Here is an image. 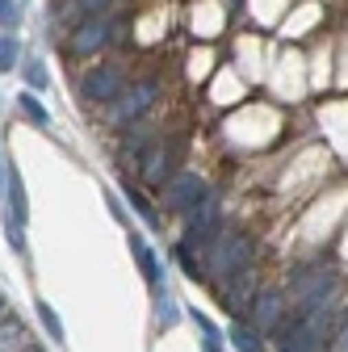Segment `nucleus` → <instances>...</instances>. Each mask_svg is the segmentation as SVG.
I'll use <instances>...</instances> for the list:
<instances>
[{
	"instance_id": "aec40b11",
	"label": "nucleus",
	"mask_w": 348,
	"mask_h": 352,
	"mask_svg": "<svg viewBox=\"0 0 348 352\" xmlns=\"http://www.w3.org/2000/svg\"><path fill=\"white\" fill-rule=\"evenodd\" d=\"M160 323H177V302H172V294L160 289Z\"/></svg>"
},
{
	"instance_id": "f257e3e1",
	"label": "nucleus",
	"mask_w": 348,
	"mask_h": 352,
	"mask_svg": "<svg viewBox=\"0 0 348 352\" xmlns=\"http://www.w3.org/2000/svg\"><path fill=\"white\" fill-rule=\"evenodd\" d=\"M336 294V269H327V264H311V269H298L290 277V289H285V302H294L302 315L319 311V306H327Z\"/></svg>"
},
{
	"instance_id": "f3484780",
	"label": "nucleus",
	"mask_w": 348,
	"mask_h": 352,
	"mask_svg": "<svg viewBox=\"0 0 348 352\" xmlns=\"http://www.w3.org/2000/svg\"><path fill=\"white\" fill-rule=\"evenodd\" d=\"M147 139H151V130H147V126H135V135H126V147H122V151H126V155H130V151L139 155V151L147 147Z\"/></svg>"
},
{
	"instance_id": "423d86ee",
	"label": "nucleus",
	"mask_w": 348,
	"mask_h": 352,
	"mask_svg": "<svg viewBox=\"0 0 348 352\" xmlns=\"http://www.w3.org/2000/svg\"><path fill=\"white\" fill-rule=\"evenodd\" d=\"M155 93H160V80H139L135 88H126V93L113 101V122H135L139 113H147Z\"/></svg>"
},
{
	"instance_id": "412c9836",
	"label": "nucleus",
	"mask_w": 348,
	"mask_h": 352,
	"mask_svg": "<svg viewBox=\"0 0 348 352\" xmlns=\"http://www.w3.org/2000/svg\"><path fill=\"white\" fill-rule=\"evenodd\" d=\"M126 197H130V206H135V210H139V214L147 218V223H155V214H151V206H147V201H143V197L135 193V185H126Z\"/></svg>"
},
{
	"instance_id": "b1692460",
	"label": "nucleus",
	"mask_w": 348,
	"mask_h": 352,
	"mask_svg": "<svg viewBox=\"0 0 348 352\" xmlns=\"http://www.w3.org/2000/svg\"><path fill=\"white\" fill-rule=\"evenodd\" d=\"M105 5H109V0H76V9H84V13H93V17H97V13H101Z\"/></svg>"
},
{
	"instance_id": "5701e85b",
	"label": "nucleus",
	"mask_w": 348,
	"mask_h": 352,
	"mask_svg": "<svg viewBox=\"0 0 348 352\" xmlns=\"http://www.w3.org/2000/svg\"><path fill=\"white\" fill-rule=\"evenodd\" d=\"M0 21H5V25L17 21V5H13V0H0Z\"/></svg>"
},
{
	"instance_id": "ddd939ff",
	"label": "nucleus",
	"mask_w": 348,
	"mask_h": 352,
	"mask_svg": "<svg viewBox=\"0 0 348 352\" xmlns=\"http://www.w3.org/2000/svg\"><path fill=\"white\" fill-rule=\"evenodd\" d=\"M34 311H38V319H42V327H47V331H51V340H63V323H59V315L51 311V306H47V302H38V306H34Z\"/></svg>"
},
{
	"instance_id": "9d476101",
	"label": "nucleus",
	"mask_w": 348,
	"mask_h": 352,
	"mask_svg": "<svg viewBox=\"0 0 348 352\" xmlns=\"http://www.w3.org/2000/svg\"><path fill=\"white\" fill-rule=\"evenodd\" d=\"M256 294H260V289H256V273L248 269V273H239V277L223 289V302L231 306V311H243L248 302H256Z\"/></svg>"
},
{
	"instance_id": "2eb2a0df",
	"label": "nucleus",
	"mask_w": 348,
	"mask_h": 352,
	"mask_svg": "<svg viewBox=\"0 0 348 352\" xmlns=\"http://www.w3.org/2000/svg\"><path fill=\"white\" fill-rule=\"evenodd\" d=\"M25 84H30V88H38V93H42V88H47V84H51V76H47V67H42L38 59H34V63H25Z\"/></svg>"
},
{
	"instance_id": "4468645a",
	"label": "nucleus",
	"mask_w": 348,
	"mask_h": 352,
	"mask_svg": "<svg viewBox=\"0 0 348 352\" xmlns=\"http://www.w3.org/2000/svg\"><path fill=\"white\" fill-rule=\"evenodd\" d=\"M17 38L13 34H5V38H0V72H9V67H17Z\"/></svg>"
},
{
	"instance_id": "0eeeda50",
	"label": "nucleus",
	"mask_w": 348,
	"mask_h": 352,
	"mask_svg": "<svg viewBox=\"0 0 348 352\" xmlns=\"http://www.w3.org/2000/svg\"><path fill=\"white\" fill-rule=\"evenodd\" d=\"M285 319V294L281 289H260L252 302V323L256 331H277Z\"/></svg>"
},
{
	"instance_id": "6ab92c4d",
	"label": "nucleus",
	"mask_w": 348,
	"mask_h": 352,
	"mask_svg": "<svg viewBox=\"0 0 348 352\" xmlns=\"http://www.w3.org/2000/svg\"><path fill=\"white\" fill-rule=\"evenodd\" d=\"M21 109H25V113H30L38 126H47V122H51V113L42 109V101H38V97H21Z\"/></svg>"
},
{
	"instance_id": "39448f33",
	"label": "nucleus",
	"mask_w": 348,
	"mask_h": 352,
	"mask_svg": "<svg viewBox=\"0 0 348 352\" xmlns=\"http://www.w3.org/2000/svg\"><path fill=\"white\" fill-rule=\"evenodd\" d=\"M118 34V21H109V17H89L84 25H76V34H72V51L76 55H97L105 42Z\"/></svg>"
},
{
	"instance_id": "4be33fe9",
	"label": "nucleus",
	"mask_w": 348,
	"mask_h": 352,
	"mask_svg": "<svg viewBox=\"0 0 348 352\" xmlns=\"http://www.w3.org/2000/svg\"><path fill=\"white\" fill-rule=\"evenodd\" d=\"M331 352H348V319L336 327V336H331Z\"/></svg>"
},
{
	"instance_id": "1a4fd4ad",
	"label": "nucleus",
	"mask_w": 348,
	"mask_h": 352,
	"mask_svg": "<svg viewBox=\"0 0 348 352\" xmlns=\"http://www.w3.org/2000/svg\"><path fill=\"white\" fill-rule=\"evenodd\" d=\"M281 352H323V340L311 331L307 319H298V323L281 336Z\"/></svg>"
},
{
	"instance_id": "393cba45",
	"label": "nucleus",
	"mask_w": 348,
	"mask_h": 352,
	"mask_svg": "<svg viewBox=\"0 0 348 352\" xmlns=\"http://www.w3.org/2000/svg\"><path fill=\"white\" fill-rule=\"evenodd\" d=\"M0 315H5V294H0Z\"/></svg>"
},
{
	"instance_id": "7ed1b4c3",
	"label": "nucleus",
	"mask_w": 348,
	"mask_h": 352,
	"mask_svg": "<svg viewBox=\"0 0 348 352\" xmlns=\"http://www.w3.org/2000/svg\"><path fill=\"white\" fill-rule=\"evenodd\" d=\"M80 93L89 97V101H101V105H113L122 93H126V72L118 67V63H101V67H93L89 76H84V84H80Z\"/></svg>"
},
{
	"instance_id": "dca6fc26",
	"label": "nucleus",
	"mask_w": 348,
	"mask_h": 352,
	"mask_svg": "<svg viewBox=\"0 0 348 352\" xmlns=\"http://www.w3.org/2000/svg\"><path fill=\"white\" fill-rule=\"evenodd\" d=\"M231 340H235V348H239V352H260V340L252 336V327H235V331H231Z\"/></svg>"
},
{
	"instance_id": "f8f14e48",
	"label": "nucleus",
	"mask_w": 348,
	"mask_h": 352,
	"mask_svg": "<svg viewBox=\"0 0 348 352\" xmlns=\"http://www.w3.org/2000/svg\"><path fill=\"white\" fill-rule=\"evenodd\" d=\"M130 248H135V256H139V264H143V277H147L151 285H160V277H164V273H160V260H155V252H151V248H147L139 235L130 239Z\"/></svg>"
},
{
	"instance_id": "6e6552de",
	"label": "nucleus",
	"mask_w": 348,
	"mask_h": 352,
	"mask_svg": "<svg viewBox=\"0 0 348 352\" xmlns=\"http://www.w3.org/2000/svg\"><path fill=\"white\" fill-rule=\"evenodd\" d=\"M164 189H168V206H172V210H193L202 197H210L206 181H202V176H193V172L172 176V181H168Z\"/></svg>"
},
{
	"instance_id": "20e7f679",
	"label": "nucleus",
	"mask_w": 348,
	"mask_h": 352,
	"mask_svg": "<svg viewBox=\"0 0 348 352\" xmlns=\"http://www.w3.org/2000/svg\"><path fill=\"white\" fill-rule=\"evenodd\" d=\"M214 239H219V197H202V201L189 210V235H185V248H181V252L193 256L197 243L210 248Z\"/></svg>"
},
{
	"instance_id": "9b49d317",
	"label": "nucleus",
	"mask_w": 348,
	"mask_h": 352,
	"mask_svg": "<svg viewBox=\"0 0 348 352\" xmlns=\"http://www.w3.org/2000/svg\"><path fill=\"white\" fill-rule=\"evenodd\" d=\"M168 147L164 143H151V151L143 155V181L147 185H168Z\"/></svg>"
},
{
	"instance_id": "a211bd4d",
	"label": "nucleus",
	"mask_w": 348,
	"mask_h": 352,
	"mask_svg": "<svg viewBox=\"0 0 348 352\" xmlns=\"http://www.w3.org/2000/svg\"><path fill=\"white\" fill-rule=\"evenodd\" d=\"M21 344V327L17 323H5V327H0V352H13Z\"/></svg>"
},
{
	"instance_id": "f03ea898",
	"label": "nucleus",
	"mask_w": 348,
	"mask_h": 352,
	"mask_svg": "<svg viewBox=\"0 0 348 352\" xmlns=\"http://www.w3.org/2000/svg\"><path fill=\"white\" fill-rule=\"evenodd\" d=\"M252 269V239L248 235H219L206 248V277H239Z\"/></svg>"
},
{
	"instance_id": "a878e982",
	"label": "nucleus",
	"mask_w": 348,
	"mask_h": 352,
	"mask_svg": "<svg viewBox=\"0 0 348 352\" xmlns=\"http://www.w3.org/2000/svg\"><path fill=\"white\" fill-rule=\"evenodd\" d=\"M30 352H34V348H30Z\"/></svg>"
}]
</instances>
